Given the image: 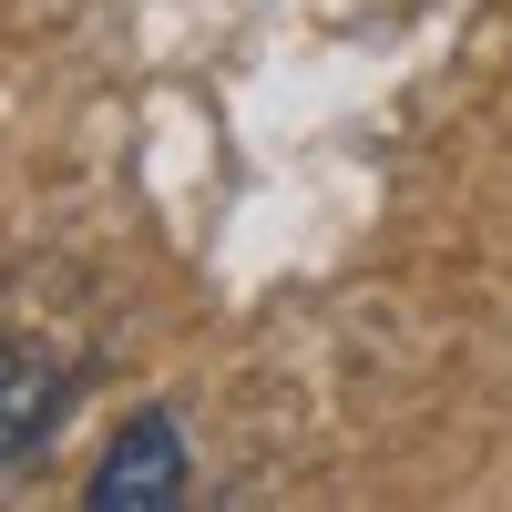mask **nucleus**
Instances as JSON below:
<instances>
[{"mask_svg":"<svg viewBox=\"0 0 512 512\" xmlns=\"http://www.w3.org/2000/svg\"><path fill=\"white\" fill-rule=\"evenodd\" d=\"M62 420H72V369L41 359L31 338H0V472L41 461Z\"/></svg>","mask_w":512,"mask_h":512,"instance_id":"2","label":"nucleus"},{"mask_svg":"<svg viewBox=\"0 0 512 512\" xmlns=\"http://www.w3.org/2000/svg\"><path fill=\"white\" fill-rule=\"evenodd\" d=\"M185 492H195V461H185L175 410H134L103 441V461L82 472V502H93V512H175Z\"/></svg>","mask_w":512,"mask_h":512,"instance_id":"1","label":"nucleus"}]
</instances>
